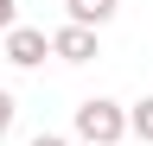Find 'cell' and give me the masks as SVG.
I'll return each mask as SVG.
<instances>
[{
    "label": "cell",
    "mask_w": 153,
    "mask_h": 146,
    "mask_svg": "<svg viewBox=\"0 0 153 146\" xmlns=\"http://www.w3.org/2000/svg\"><path fill=\"white\" fill-rule=\"evenodd\" d=\"M128 134L140 140V146H153V95H140V102L128 108Z\"/></svg>",
    "instance_id": "5b68a950"
},
{
    "label": "cell",
    "mask_w": 153,
    "mask_h": 146,
    "mask_svg": "<svg viewBox=\"0 0 153 146\" xmlns=\"http://www.w3.org/2000/svg\"><path fill=\"white\" fill-rule=\"evenodd\" d=\"M19 26V7H13V0H0V32H13Z\"/></svg>",
    "instance_id": "52a82bcc"
},
{
    "label": "cell",
    "mask_w": 153,
    "mask_h": 146,
    "mask_svg": "<svg viewBox=\"0 0 153 146\" xmlns=\"http://www.w3.org/2000/svg\"><path fill=\"white\" fill-rule=\"evenodd\" d=\"M26 146H70V140H64V134H32Z\"/></svg>",
    "instance_id": "ba28073f"
},
{
    "label": "cell",
    "mask_w": 153,
    "mask_h": 146,
    "mask_svg": "<svg viewBox=\"0 0 153 146\" xmlns=\"http://www.w3.org/2000/svg\"><path fill=\"white\" fill-rule=\"evenodd\" d=\"M70 127H76L83 146H121V140H128V108L108 102V95H83L76 114H70Z\"/></svg>",
    "instance_id": "6da1fadb"
},
{
    "label": "cell",
    "mask_w": 153,
    "mask_h": 146,
    "mask_svg": "<svg viewBox=\"0 0 153 146\" xmlns=\"http://www.w3.org/2000/svg\"><path fill=\"white\" fill-rule=\"evenodd\" d=\"M45 45H51L57 64H89V57H102V38L83 32V26H57V32H45Z\"/></svg>",
    "instance_id": "3957f363"
},
{
    "label": "cell",
    "mask_w": 153,
    "mask_h": 146,
    "mask_svg": "<svg viewBox=\"0 0 153 146\" xmlns=\"http://www.w3.org/2000/svg\"><path fill=\"white\" fill-rule=\"evenodd\" d=\"M13 114H19V102H13V89H0V140L13 134Z\"/></svg>",
    "instance_id": "8992f818"
},
{
    "label": "cell",
    "mask_w": 153,
    "mask_h": 146,
    "mask_svg": "<svg viewBox=\"0 0 153 146\" xmlns=\"http://www.w3.org/2000/svg\"><path fill=\"white\" fill-rule=\"evenodd\" d=\"M64 13L70 19L64 26H83V32H102L115 13H121V0H64Z\"/></svg>",
    "instance_id": "277c9868"
},
{
    "label": "cell",
    "mask_w": 153,
    "mask_h": 146,
    "mask_svg": "<svg viewBox=\"0 0 153 146\" xmlns=\"http://www.w3.org/2000/svg\"><path fill=\"white\" fill-rule=\"evenodd\" d=\"M0 57H7L13 70H38V64L51 57V45H45L38 26H13V32H0Z\"/></svg>",
    "instance_id": "7a4b0ae2"
}]
</instances>
